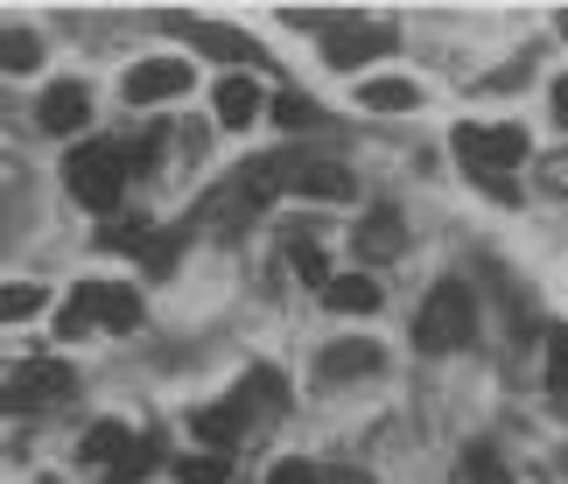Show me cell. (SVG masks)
Segmentation results:
<instances>
[{"instance_id":"obj_1","label":"cell","mask_w":568,"mask_h":484,"mask_svg":"<svg viewBox=\"0 0 568 484\" xmlns=\"http://www.w3.org/2000/svg\"><path fill=\"white\" fill-rule=\"evenodd\" d=\"M295 169H302L295 155H260V162H246V169H239L225 190L211 196L217 225H246V218H260V211H267L281 190H295Z\"/></svg>"},{"instance_id":"obj_2","label":"cell","mask_w":568,"mask_h":484,"mask_svg":"<svg viewBox=\"0 0 568 484\" xmlns=\"http://www.w3.org/2000/svg\"><path fill=\"white\" fill-rule=\"evenodd\" d=\"M63 183L84 211H120V183H126V155L113 141H84L63 155Z\"/></svg>"},{"instance_id":"obj_3","label":"cell","mask_w":568,"mask_h":484,"mask_svg":"<svg viewBox=\"0 0 568 484\" xmlns=\"http://www.w3.org/2000/svg\"><path fill=\"white\" fill-rule=\"evenodd\" d=\"M470 330H477L470 289H464V281H435L428 302H422V316H414V344H422V351H464Z\"/></svg>"},{"instance_id":"obj_4","label":"cell","mask_w":568,"mask_h":484,"mask_svg":"<svg viewBox=\"0 0 568 484\" xmlns=\"http://www.w3.org/2000/svg\"><path fill=\"white\" fill-rule=\"evenodd\" d=\"M527 127H477V120H464V127H456V155H464L477 175H498V169H519V162H527Z\"/></svg>"},{"instance_id":"obj_5","label":"cell","mask_w":568,"mask_h":484,"mask_svg":"<svg viewBox=\"0 0 568 484\" xmlns=\"http://www.w3.org/2000/svg\"><path fill=\"white\" fill-rule=\"evenodd\" d=\"M196 84V71H190V57H148V63H134L126 71V105H162V99H183Z\"/></svg>"},{"instance_id":"obj_6","label":"cell","mask_w":568,"mask_h":484,"mask_svg":"<svg viewBox=\"0 0 568 484\" xmlns=\"http://www.w3.org/2000/svg\"><path fill=\"white\" fill-rule=\"evenodd\" d=\"M71 365H57V359H36V365H21L14 372V386H0V407H57V401H71Z\"/></svg>"},{"instance_id":"obj_7","label":"cell","mask_w":568,"mask_h":484,"mask_svg":"<svg viewBox=\"0 0 568 484\" xmlns=\"http://www.w3.org/2000/svg\"><path fill=\"white\" fill-rule=\"evenodd\" d=\"M379 365H386V351H379L373 337H337V344H323V359H316V380L344 386V380H365V372H379Z\"/></svg>"},{"instance_id":"obj_8","label":"cell","mask_w":568,"mask_h":484,"mask_svg":"<svg viewBox=\"0 0 568 484\" xmlns=\"http://www.w3.org/2000/svg\"><path fill=\"white\" fill-rule=\"evenodd\" d=\"M84 120H92V92H84L78 78L71 84H50L42 105H36V127H42V134H78Z\"/></svg>"},{"instance_id":"obj_9","label":"cell","mask_w":568,"mask_h":484,"mask_svg":"<svg viewBox=\"0 0 568 484\" xmlns=\"http://www.w3.org/2000/svg\"><path fill=\"white\" fill-rule=\"evenodd\" d=\"M260 84L246 78V71H232V78H217V92H211V113H217V127H253L260 120Z\"/></svg>"},{"instance_id":"obj_10","label":"cell","mask_w":568,"mask_h":484,"mask_svg":"<svg viewBox=\"0 0 568 484\" xmlns=\"http://www.w3.org/2000/svg\"><path fill=\"white\" fill-rule=\"evenodd\" d=\"M352 246H358V260H373V268H379V260L407 253V218H400V211H373V218L352 232Z\"/></svg>"},{"instance_id":"obj_11","label":"cell","mask_w":568,"mask_h":484,"mask_svg":"<svg viewBox=\"0 0 568 484\" xmlns=\"http://www.w3.org/2000/svg\"><path fill=\"white\" fill-rule=\"evenodd\" d=\"M295 190H302V196H323V204H352V169H337V162H302V169H295Z\"/></svg>"},{"instance_id":"obj_12","label":"cell","mask_w":568,"mask_h":484,"mask_svg":"<svg viewBox=\"0 0 568 484\" xmlns=\"http://www.w3.org/2000/svg\"><path fill=\"white\" fill-rule=\"evenodd\" d=\"M358 105H373V113H414V105H422V84L414 78H365Z\"/></svg>"},{"instance_id":"obj_13","label":"cell","mask_w":568,"mask_h":484,"mask_svg":"<svg viewBox=\"0 0 568 484\" xmlns=\"http://www.w3.org/2000/svg\"><path fill=\"white\" fill-rule=\"evenodd\" d=\"M190 428L204 435L211 450H232L239 435H246V407H239V401H225V407H196V414H190Z\"/></svg>"},{"instance_id":"obj_14","label":"cell","mask_w":568,"mask_h":484,"mask_svg":"<svg viewBox=\"0 0 568 484\" xmlns=\"http://www.w3.org/2000/svg\"><path fill=\"white\" fill-rule=\"evenodd\" d=\"M323 302H331L337 316H373V310H379V281L344 274V281H331V289H323Z\"/></svg>"},{"instance_id":"obj_15","label":"cell","mask_w":568,"mask_h":484,"mask_svg":"<svg viewBox=\"0 0 568 484\" xmlns=\"http://www.w3.org/2000/svg\"><path fill=\"white\" fill-rule=\"evenodd\" d=\"M373 50H386V36H358V29H331V36H323V57H331L337 71H352V63H365Z\"/></svg>"},{"instance_id":"obj_16","label":"cell","mask_w":568,"mask_h":484,"mask_svg":"<svg viewBox=\"0 0 568 484\" xmlns=\"http://www.w3.org/2000/svg\"><path fill=\"white\" fill-rule=\"evenodd\" d=\"M134 443H141V435L126 428V422H99L92 435H84V456H92V464H120V456L134 450Z\"/></svg>"},{"instance_id":"obj_17","label":"cell","mask_w":568,"mask_h":484,"mask_svg":"<svg viewBox=\"0 0 568 484\" xmlns=\"http://www.w3.org/2000/svg\"><path fill=\"white\" fill-rule=\"evenodd\" d=\"M141 323V295L134 289H105L99 281V330H134Z\"/></svg>"},{"instance_id":"obj_18","label":"cell","mask_w":568,"mask_h":484,"mask_svg":"<svg viewBox=\"0 0 568 484\" xmlns=\"http://www.w3.org/2000/svg\"><path fill=\"white\" fill-rule=\"evenodd\" d=\"M456 471H464V484H513L506 456H498L491 443H470V450H464V464H456Z\"/></svg>"},{"instance_id":"obj_19","label":"cell","mask_w":568,"mask_h":484,"mask_svg":"<svg viewBox=\"0 0 568 484\" xmlns=\"http://www.w3.org/2000/svg\"><path fill=\"white\" fill-rule=\"evenodd\" d=\"M36 63H42V42H36L29 29H8V36H0V71H14V78H29V71H36Z\"/></svg>"},{"instance_id":"obj_20","label":"cell","mask_w":568,"mask_h":484,"mask_svg":"<svg viewBox=\"0 0 568 484\" xmlns=\"http://www.w3.org/2000/svg\"><path fill=\"white\" fill-rule=\"evenodd\" d=\"M99 323V281H84V289L63 302V316H57V337H78V330H92Z\"/></svg>"},{"instance_id":"obj_21","label":"cell","mask_w":568,"mask_h":484,"mask_svg":"<svg viewBox=\"0 0 568 484\" xmlns=\"http://www.w3.org/2000/svg\"><path fill=\"white\" fill-rule=\"evenodd\" d=\"M232 401H239V407H281V401H288V386H281V372L260 365V372H246V386H239Z\"/></svg>"},{"instance_id":"obj_22","label":"cell","mask_w":568,"mask_h":484,"mask_svg":"<svg viewBox=\"0 0 568 484\" xmlns=\"http://www.w3.org/2000/svg\"><path fill=\"white\" fill-rule=\"evenodd\" d=\"M155 464H162V443H155V435H141V443H134V450H126L120 464H113V484H141Z\"/></svg>"},{"instance_id":"obj_23","label":"cell","mask_w":568,"mask_h":484,"mask_svg":"<svg viewBox=\"0 0 568 484\" xmlns=\"http://www.w3.org/2000/svg\"><path fill=\"white\" fill-rule=\"evenodd\" d=\"M29 316H42V289L8 281V289H0V323H29Z\"/></svg>"},{"instance_id":"obj_24","label":"cell","mask_w":568,"mask_h":484,"mask_svg":"<svg viewBox=\"0 0 568 484\" xmlns=\"http://www.w3.org/2000/svg\"><path fill=\"white\" fill-rule=\"evenodd\" d=\"M176 260H183V232H155L141 246V268L148 274H176Z\"/></svg>"},{"instance_id":"obj_25","label":"cell","mask_w":568,"mask_h":484,"mask_svg":"<svg viewBox=\"0 0 568 484\" xmlns=\"http://www.w3.org/2000/svg\"><path fill=\"white\" fill-rule=\"evenodd\" d=\"M225 456H176V484H225Z\"/></svg>"},{"instance_id":"obj_26","label":"cell","mask_w":568,"mask_h":484,"mask_svg":"<svg viewBox=\"0 0 568 484\" xmlns=\"http://www.w3.org/2000/svg\"><path fill=\"white\" fill-rule=\"evenodd\" d=\"M288 260H295V274L310 281V289H331V260H323V246L302 239V246H288Z\"/></svg>"},{"instance_id":"obj_27","label":"cell","mask_w":568,"mask_h":484,"mask_svg":"<svg viewBox=\"0 0 568 484\" xmlns=\"http://www.w3.org/2000/svg\"><path fill=\"white\" fill-rule=\"evenodd\" d=\"M267 113H274L281 127H288V134H295V127H316V120H323V113H316V105H310V99H302V92H281V99L267 105Z\"/></svg>"},{"instance_id":"obj_28","label":"cell","mask_w":568,"mask_h":484,"mask_svg":"<svg viewBox=\"0 0 568 484\" xmlns=\"http://www.w3.org/2000/svg\"><path fill=\"white\" fill-rule=\"evenodd\" d=\"M548 386H555V393H568V323H561V330H548Z\"/></svg>"},{"instance_id":"obj_29","label":"cell","mask_w":568,"mask_h":484,"mask_svg":"<svg viewBox=\"0 0 568 484\" xmlns=\"http://www.w3.org/2000/svg\"><path fill=\"white\" fill-rule=\"evenodd\" d=\"M204 50H211V57H225V63H239V57H253V42H246V36H232V29H204Z\"/></svg>"},{"instance_id":"obj_30","label":"cell","mask_w":568,"mask_h":484,"mask_svg":"<svg viewBox=\"0 0 568 484\" xmlns=\"http://www.w3.org/2000/svg\"><path fill=\"white\" fill-rule=\"evenodd\" d=\"M267 484H323V471H316V464H302V456H281V464L267 471Z\"/></svg>"},{"instance_id":"obj_31","label":"cell","mask_w":568,"mask_h":484,"mask_svg":"<svg viewBox=\"0 0 568 484\" xmlns=\"http://www.w3.org/2000/svg\"><path fill=\"white\" fill-rule=\"evenodd\" d=\"M323 484H373V477H365V471H331Z\"/></svg>"},{"instance_id":"obj_32","label":"cell","mask_w":568,"mask_h":484,"mask_svg":"<svg viewBox=\"0 0 568 484\" xmlns=\"http://www.w3.org/2000/svg\"><path fill=\"white\" fill-rule=\"evenodd\" d=\"M555 120H568V78L555 84Z\"/></svg>"},{"instance_id":"obj_33","label":"cell","mask_w":568,"mask_h":484,"mask_svg":"<svg viewBox=\"0 0 568 484\" xmlns=\"http://www.w3.org/2000/svg\"><path fill=\"white\" fill-rule=\"evenodd\" d=\"M561 29H568V14H561Z\"/></svg>"}]
</instances>
